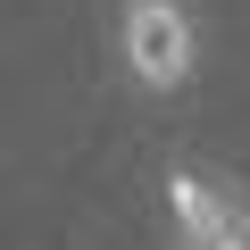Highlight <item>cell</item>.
Wrapping results in <instances>:
<instances>
[{
    "mask_svg": "<svg viewBox=\"0 0 250 250\" xmlns=\"http://www.w3.org/2000/svg\"><path fill=\"white\" fill-rule=\"evenodd\" d=\"M117 59L142 92H184L200 67V17L192 0H117Z\"/></svg>",
    "mask_w": 250,
    "mask_h": 250,
    "instance_id": "cell-1",
    "label": "cell"
},
{
    "mask_svg": "<svg viewBox=\"0 0 250 250\" xmlns=\"http://www.w3.org/2000/svg\"><path fill=\"white\" fill-rule=\"evenodd\" d=\"M159 184H167V225H175L184 250H250V217H242V200H233L217 175L167 167Z\"/></svg>",
    "mask_w": 250,
    "mask_h": 250,
    "instance_id": "cell-2",
    "label": "cell"
}]
</instances>
